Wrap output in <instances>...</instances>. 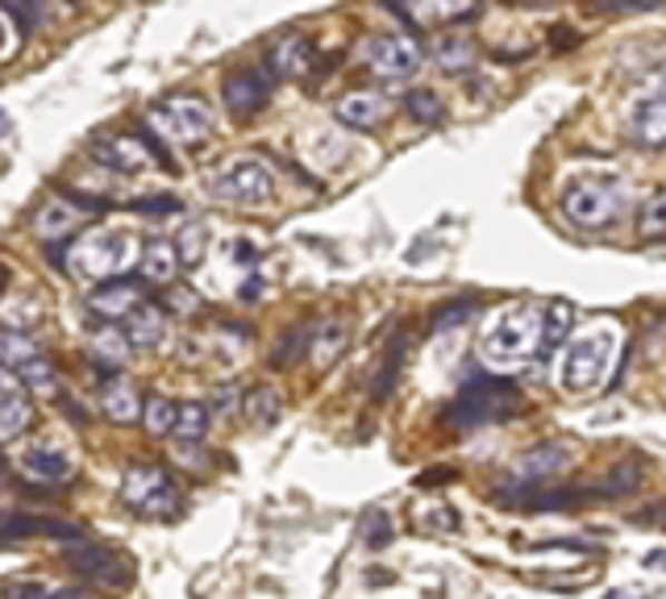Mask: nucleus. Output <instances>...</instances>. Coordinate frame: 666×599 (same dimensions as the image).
<instances>
[{"label":"nucleus","instance_id":"6e6d98bb","mask_svg":"<svg viewBox=\"0 0 666 599\" xmlns=\"http://www.w3.org/2000/svg\"><path fill=\"white\" fill-rule=\"evenodd\" d=\"M4 129H9V112L0 109V134H4Z\"/></svg>","mask_w":666,"mask_h":599},{"label":"nucleus","instance_id":"3c124183","mask_svg":"<svg viewBox=\"0 0 666 599\" xmlns=\"http://www.w3.org/2000/svg\"><path fill=\"white\" fill-rule=\"evenodd\" d=\"M425 524H429V529H454V524H459V517H454V508H438V512H433Z\"/></svg>","mask_w":666,"mask_h":599},{"label":"nucleus","instance_id":"8fccbe9b","mask_svg":"<svg viewBox=\"0 0 666 599\" xmlns=\"http://www.w3.org/2000/svg\"><path fill=\"white\" fill-rule=\"evenodd\" d=\"M26 392V383H21V375H17L13 366L0 363V400H9V395H21Z\"/></svg>","mask_w":666,"mask_h":599},{"label":"nucleus","instance_id":"864d4df0","mask_svg":"<svg viewBox=\"0 0 666 599\" xmlns=\"http://www.w3.org/2000/svg\"><path fill=\"white\" fill-rule=\"evenodd\" d=\"M445 479H454V471H433V474H421V488H429V483H445Z\"/></svg>","mask_w":666,"mask_h":599},{"label":"nucleus","instance_id":"f8f14e48","mask_svg":"<svg viewBox=\"0 0 666 599\" xmlns=\"http://www.w3.org/2000/svg\"><path fill=\"white\" fill-rule=\"evenodd\" d=\"M222 100L238 121H246V117H254V112H263L271 100V71H258V67H238V71H229L222 84Z\"/></svg>","mask_w":666,"mask_h":599},{"label":"nucleus","instance_id":"2eb2a0df","mask_svg":"<svg viewBox=\"0 0 666 599\" xmlns=\"http://www.w3.org/2000/svg\"><path fill=\"white\" fill-rule=\"evenodd\" d=\"M4 541H26V537H55V541H84V529L63 517H33V512H4L0 517Z\"/></svg>","mask_w":666,"mask_h":599},{"label":"nucleus","instance_id":"a19ab883","mask_svg":"<svg viewBox=\"0 0 666 599\" xmlns=\"http://www.w3.org/2000/svg\"><path fill=\"white\" fill-rule=\"evenodd\" d=\"M0 9L9 17H17L21 30H38L47 21V4L42 0H0Z\"/></svg>","mask_w":666,"mask_h":599},{"label":"nucleus","instance_id":"ddd939ff","mask_svg":"<svg viewBox=\"0 0 666 599\" xmlns=\"http://www.w3.org/2000/svg\"><path fill=\"white\" fill-rule=\"evenodd\" d=\"M96 163H105L109 171H121V175H134V171H146L150 167V146L143 143V134H96L92 143H88Z\"/></svg>","mask_w":666,"mask_h":599},{"label":"nucleus","instance_id":"cd10ccee","mask_svg":"<svg viewBox=\"0 0 666 599\" xmlns=\"http://www.w3.org/2000/svg\"><path fill=\"white\" fill-rule=\"evenodd\" d=\"M479 59V47L471 38H462V33H450L442 38L438 47H433V63L442 67L445 76H462V71H471Z\"/></svg>","mask_w":666,"mask_h":599},{"label":"nucleus","instance_id":"79ce46f5","mask_svg":"<svg viewBox=\"0 0 666 599\" xmlns=\"http://www.w3.org/2000/svg\"><path fill=\"white\" fill-rule=\"evenodd\" d=\"M308 333H313L308 325H301V330L287 333V342H280V350L271 354V366H275V371H284V366H292L296 359H301V354H308Z\"/></svg>","mask_w":666,"mask_h":599},{"label":"nucleus","instance_id":"dca6fc26","mask_svg":"<svg viewBox=\"0 0 666 599\" xmlns=\"http://www.w3.org/2000/svg\"><path fill=\"white\" fill-rule=\"evenodd\" d=\"M313 63H317V47L304 33H284L267 50V67L275 79H301L304 71H313Z\"/></svg>","mask_w":666,"mask_h":599},{"label":"nucleus","instance_id":"473e14b6","mask_svg":"<svg viewBox=\"0 0 666 599\" xmlns=\"http://www.w3.org/2000/svg\"><path fill=\"white\" fill-rule=\"evenodd\" d=\"M30 425H33V404L26 400V392L0 400V442H13Z\"/></svg>","mask_w":666,"mask_h":599},{"label":"nucleus","instance_id":"20e7f679","mask_svg":"<svg viewBox=\"0 0 666 599\" xmlns=\"http://www.w3.org/2000/svg\"><path fill=\"white\" fill-rule=\"evenodd\" d=\"M613 354H617V330L613 325H591L579 337H571L567 359H562V392L587 395L600 392L608 371H613Z\"/></svg>","mask_w":666,"mask_h":599},{"label":"nucleus","instance_id":"c03bdc74","mask_svg":"<svg viewBox=\"0 0 666 599\" xmlns=\"http://www.w3.org/2000/svg\"><path fill=\"white\" fill-rule=\"evenodd\" d=\"M134 213H146V217H167V213H179L184 200L179 196H143V200H134Z\"/></svg>","mask_w":666,"mask_h":599},{"label":"nucleus","instance_id":"c756f323","mask_svg":"<svg viewBox=\"0 0 666 599\" xmlns=\"http://www.w3.org/2000/svg\"><path fill=\"white\" fill-rule=\"evenodd\" d=\"M404 350H409V330H396V337L388 342V354H383L380 375H375V383H371V400H375V404H383V400L392 395V387H396L400 363H404Z\"/></svg>","mask_w":666,"mask_h":599},{"label":"nucleus","instance_id":"49530a36","mask_svg":"<svg viewBox=\"0 0 666 599\" xmlns=\"http://www.w3.org/2000/svg\"><path fill=\"white\" fill-rule=\"evenodd\" d=\"M242 400H246V392H242V387H234V383H225V387H217V392H213V412H217V416H229V412L242 409Z\"/></svg>","mask_w":666,"mask_h":599},{"label":"nucleus","instance_id":"9b49d317","mask_svg":"<svg viewBox=\"0 0 666 599\" xmlns=\"http://www.w3.org/2000/svg\"><path fill=\"white\" fill-rule=\"evenodd\" d=\"M629 129H634L637 146H650V150L666 146V71H658L650 88L629 105Z\"/></svg>","mask_w":666,"mask_h":599},{"label":"nucleus","instance_id":"5fc2aeb1","mask_svg":"<svg viewBox=\"0 0 666 599\" xmlns=\"http://www.w3.org/2000/svg\"><path fill=\"white\" fill-rule=\"evenodd\" d=\"M4 287H9V267L0 263V292H4Z\"/></svg>","mask_w":666,"mask_h":599},{"label":"nucleus","instance_id":"58836bf2","mask_svg":"<svg viewBox=\"0 0 666 599\" xmlns=\"http://www.w3.org/2000/svg\"><path fill=\"white\" fill-rule=\"evenodd\" d=\"M637 234L646 237V242H658V237H666V188H658L646 200V208H641V222H637Z\"/></svg>","mask_w":666,"mask_h":599},{"label":"nucleus","instance_id":"13d9d810","mask_svg":"<svg viewBox=\"0 0 666 599\" xmlns=\"http://www.w3.org/2000/svg\"><path fill=\"white\" fill-rule=\"evenodd\" d=\"M4 33H9V26H4V17H0V47H4Z\"/></svg>","mask_w":666,"mask_h":599},{"label":"nucleus","instance_id":"6e6552de","mask_svg":"<svg viewBox=\"0 0 666 599\" xmlns=\"http://www.w3.org/2000/svg\"><path fill=\"white\" fill-rule=\"evenodd\" d=\"M146 121H150V129L159 134L163 143H179V146H200L208 134H213V109H208V100H200V96H192V92L159 100Z\"/></svg>","mask_w":666,"mask_h":599},{"label":"nucleus","instance_id":"052dcab7","mask_svg":"<svg viewBox=\"0 0 666 599\" xmlns=\"http://www.w3.org/2000/svg\"><path fill=\"white\" fill-rule=\"evenodd\" d=\"M67 4H76V0H67Z\"/></svg>","mask_w":666,"mask_h":599},{"label":"nucleus","instance_id":"f3484780","mask_svg":"<svg viewBox=\"0 0 666 599\" xmlns=\"http://www.w3.org/2000/svg\"><path fill=\"white\" fill-rule=\"evenodd\" d=\"M346 346H350V316H325L308 333V354L304 359L317 366V371H325V366H333L342 359Z\"/></svg>","mask_w":666,"mask_h":599},{"label":"nucleus","instance_id":"2f4dec72","mask_svg":"<svg viewBox=\"0 0 666 599\" xmlns=\"http://www.w3.org/2000/svg\"><path fill=\"white\" fill-rule=\"evenodd\" d=\"M242 412H246V421L258 429H267L280 421V412H284V400H280V392L275 387H251L246 392V400H242Z\"/></svg>","mask_w":666,"mask_h":599},{"label":"nucleus","instance_id":"bf43d9fd","mask_svg":"<svg viewBox=\"0 0 666 599\" xmlns=\"http://www.w3.org/2000/svg\"><path fill=\"white\" fill-rule=\"evenodd\" d=\"M0 474H4V458H0Z\"/></svg>","mask_w":666,"mask_h":599},{"label":"nucleus","instance_id":"a18cd8bd","mask_svg":"<svg viewBox=\"0 0 666 599\" xmlns=\"http://www.w3.org/2000/svg\"><path fill=\"white\" fill-rule=\"evenodd\" d=\"M654 4H663V0H591V13H641Z\"/></svg>","mask_w":666,"mask_h":599},{"label":"nucleus","instance_id":"b1692460","mask_svg":"<svg viewBox=\"0 0 666 599\" xmlns=\"http://www.w3.org/2000/svg\"><path fill=\"white\" fill-rule=\"evenodd\" d=\"M126 333L134 350H155L163 342V333H167V308L159 304H138L134 313L126 316Z\"/></svg>","mask_w":666,"mask_h":599},{"label":"nucleus","instance_id":"423d86ee","mask_svg":"<svg viewBox=\"0 0 666 599\" xmlns=\"http://www.w3.org/2000/svg\"><path fill=\"white\" fill-rule=\"evenodd\" d=\"M121 500H126L129 512H138L146 521H172L184 508V495L159 462H134L121 474Z\"/></svg>","mask_w":666,"mask_h":599},{"label":"nucleus","instance_id":"4468645a","mask_svg":"<svg viewBox=\"0 0 666 599\" xmlns=\"http://www.w3.org/2000/svg\"><path fill=\"white\" fill-rule=\"evenodd\" d=\"M571 462V450L562 442H541L533 445L529 454H521L517 462H512V483H517V491H529V488H541L550 474H558L562 467Z\"/></svg>","mask_w":666,"mask_h":599},{"label":"nucleus","instance_id":"9d476101","mask_svg":"<svg viewBox=\"0 0 666 599\" xmlns=\"http://www.w3.org/2000/svg\"><path fill=\"white\" fill-rule=\"evenodd\" d=\"M67 562L76 567V575H84V579L96 587H129V579H134L129 558H121V553L109 550V546H92L88 537H84V541H71Z\"/></svg>","mask_w":666,"mask_h":599},{"label":"nucleus","instance_id":"de8ad7c7","mask_svg":"<svg viewBox=\"0 0 666 599\" xmlns=\"http://www.w3.org/2000/svg\"><path fill=\"white\" fill-rule=\"evenodd\" d=\"M4 599H47L50 587L38 583V579H21V583H4V591H0Z\"/></svg>","mask_w":666,"mask_h":599},{"label":"nucleus","instance_id":"a878e982","mask_svg":"<svg viewBox=\"0 0 666 599\" xmlns=\"http://www.w3.org/2000/svg\"><path fill=\"white\" fill-rule=\"evenodd\" d=\"M479 13V0H417L413 21L417 26H445V21H467Z\"/></svg>","mask_w":666,"mask_h":599},{"label":"nucleus","instance_id":"c85d7f7f","mask_svg":"<svg viewBox=\"0 0 666 599\" xmlns=\"http://www.w3.org/2000/svg\"><path fill=\"white\" fill-rule=\"evenodd\" d=\"M38 354H42V346H38V337H33V333L17 330V325H0V363L21 371V366L33 363Z\"/></svg>","mask_w":666,"mask_h":599},{"label":"nucleus","instance_id":"4be33fe9","mask_svg":"<svg viewBox=\"0 0 666 599\" xmlns=\"http://www.w3.org/2000/svg\"><path fill=\"white\" fill-rule=\"evenodd\" d=\"M84 208L71 200V196H55L42 205V213L33 217V229L47 237V242H67V234H76V225H80Z\"/></svg>","mask_w":666,"mask_h":599},{"label":"nucleus","instance_id":"e433bc0d","mask_svg":"<svg viewBox=\"0 0 666 599\" xmlns=\"http://www.w3.org/2000/svg\"><path fill=\"white\" fill-rule=\"evenodd\" d=\"M175 251H179V258H184V271L200 267V258H205V251H208V229L200 222L184 225L179 237H175Z\"/></svg>","mask_w":666,"mask_h":599},{"label":"nucleus","instance_id":"aec40b11","mask_svg":"<svg viewBox=\"0 0 666 599\" xmlns=\"http://www.w3.org/2000/svg\"><path fill=\"white\" fill-rule=\"evenodd\" d=\"M333 117H337L342 126L366 134V129L383 126V117H388V100H383L380 92H346L337 105H333Z\"/></svg>","mask_w":666,"mask_h":599},{"label":"nucleus","instance_id":"4d7b16f0","mask_svg":"<svg viewBox=\"0 0 666 599\" xmlns=\"http://www.w3.org/2000/svg\"><path fill=\"white\" fill-rule=\"evenodd\" d=\"M508 4H546V0H508Z\"/></svg>","mask_w":666,"mask_h":599},{"label":"nucleus","instance_id":"603ef678","mask_svg":"<svg viewBox=\"0 0 666 599\" xmlns=\"http://www.w3.org/2000/svg\"><path fill=\"white\" fill-rule=\"evenodd\" d=\"M558 38H555V47L558 50H571V47H579V33H575V30H567V26H558Z\"/></svg>","mask_w":666,"mask_h":599},{"label":"nucleus","instance_id":"7ed1b4c3","mask_svg":"<svg viewBox=\"0 0 666 599\" xmlns=\"http://www.w3.org/2000/svg\"><path fill=\"white\" fill-rule=\"evenodd\" d=\"M138 258H143V246L126 229H92V234L71 237V246H67V267L96 284L121 279Z\"/></svg>","mask_w":666,"mask_h":599},{"label":"nucleus","instance_id":"6ab92c4d","mask_svg":"<svg viewBox=\"0 0 666 599\" xmlns=\"http://www.w3.org/2000/svg\"><path fill=\"white\" fill-rule=\"evenodd\" d=\"M179 271H184V258H179V251H175V242H167V237H150V242L143 246V258H138V275L155 287H172Z\"/></svg>","mask_w":666,"mask_h":599},{"label":"nucleus","instance_id":"f257e3e1","mask_svg":"<svg viewBox=\"0 0 666 599\" xmlns=\"http://www.w3.org/2000/svg\"><path fill=\"white\" fill-rule=\"evenodd\" d=\"M541 321H546V308L538 304L505 308L488 325V333H479V363L492 366L496 375L529 366L541 350Z\"/></svg>","mask_w":666,"mask_h":599},{"label":"nucleus","instance_id":"7c9ffc66","mask_svg":"<svg viewBox=\"0 0 666 599\" xmlns=\"http://www.w3.org/2000/svg\"><path fill=\"white\" fill-rule=\"evenodd\" d=\"M208 416H213V409H208V404H200V400H184V404H179V416H175V433H172V438H179L184 445L205 442Z\"/></svg>","mask_w":666,"mask_h":599},{"label":"nucleus","instance_id":"a211bd4d","mask_svg":"<svg viewBox=\"0 0 666 599\" xmlns=\"http://www.w3.org/2000/svg\"><path fill=\"white\" fill-rule=\"evenodd\" d=\"M143 304V287L134 284V279H105V284L96 287L92 296H88V308L96 316H105V321H126L134 308Z\"/></svg>","mask_w":666,"mask_h":599},{"label":"nucleus","instance_id":"5701e85b","mask_svg":"<svg viewBox=\"0 0 666 599\" xmlns=\"http://www.w3.org/2000/svg\"><path fill=\"white\" fill-rule=\"evenodd\" d=\"M100 409H105V416L117 421V425H134V421H143L146 400L138 395L134 383L112 379V383H105V392H100Z\"/></svg>","mask_w":666,"mask_h":599},{"label":"nucleus","instance_id":"393cba45","mask_svg":"<svg viewBox=\"0 0 666 599\" xmlns=\"http://www.w3.org/2000/svg\"><path fill=\"white\" fill-rule=\"evenodd\" d=\"M129 350H134V342H129V333L117 330V325H100V330L92 333V342H88L92 363L117 366V371L129 363Z\"/></svg>","mask_w":666,"mask_h":599},{"label":"nucleus","instance_id":"39448f33","mask_svg":"<svg viewBox=\"0 0 666 599\" xmlns=\"http://www.w3.org/2000/svg\"><path fill=\"white\" fill-rule=\"evenodd\" d=\"M517 412H521V392H517L508 379L483 375L462 387L459 400L445 412V425L471 433V429L479 425H500V421L517 416Z\"/></svg>","mask_w":666,"mask_h":599},{"label":"nucleus","instance_id":"f704fd0d","mask_svg":"<svg viewBox=\"0 0 666 599\" xmlns=\"http://www.w3.org/2000/svg\"><path fill=\"white\" fill-rule=\"evenodd\" d=\"M175 416H179V404H175V400H167V395H146L143 425L150 429V438H172Z\"/></svg>","mask_w":666,"mask_h":599},{"label":"nucleus","instance_id":"4c0bfd02","mask_svg":"<svg viewBox=\"0 0 666 599\" xmlns=\"http://www.w3.org/2000/svg\"><path fill=\"white\" fill-rule=\"evenodd\" d=\"M404 109L413 117L417 126H438L445 117V105L438 100V92H429V88H417V92L404 96Z\"/></svg>","mask_w":666,"mask_h":599},{"label":"nucleus","instance_id":"72a5a7b5","mask_svg":"<svg viewBox=\"0 0 666 599\" xmlns=\"http://www.w3.org/2000/svg\"><path fill=\"white\" fill-rule=\"evenodd\" d=\"M637 483H641V467H637V462H620V467H613V471L604 474L600 483H591V488H596V500H617V495L637 491Z\"/></svg>","mask_w":666,"mask_h":599},{"label":"nucleus","instance_id":"bb28decb","mask_svg":"<svg viewBox=\"0 0 666 599\" xmlns=\"http://www.w3.org/2000/svg\"><path fill=\"white\" fill-rule=\"evenodd\" d=\"M26 471H30V479H38V483H71V479H76L71 458H63L59 450H47V445H33L30 454H26Z\"/></svg>","mask_w":666,"mask_h":599},{"label":"nucleus","instance_id":"c9c22d12","mask_svg":"<svg viewBox=\"0 0 666 599\" xmlns=\"http://www.w3.org/2000/svg\"><path fill=\"white\" fill-rule=\"evenodd\" d=\"M17 375H21V383H26L33 395H55V392H59V371H55V363H50L47 354H38V359L21 366Z\"/></svg>","mask_w":666,"mask_h":599},{"label":"nucleus","instance_id":"1a4fd4ad","mask_svg":"<svg viewBox=\"0 0 666 599\" xmlns=\"http://www.w3.org/2000/svg\"><path fill=\"white\" fill-rule=\"evenodd\" d=\"M363 67L380 79H409L421 67V47L409 33H371L363 42Z\"/></svg>","mask_w":666,"mask_h":599},{"label":"nucleus","instance_id":"09e8293b","mask_svg":"<svg viewBox=\"0 0 666 599\" xmlns=\"http://www.w3.org/2000/svg\"><path fill=\"white\" fill-rule=\"evenodd\" d=\"M163 308H172V313H200V296L188 292V287H172V296L163 300Z\"/></svg>","mask_w":666,"mask_h":599},{"label":"nucleus","instance_id":"37998d69","mask_svg":"<svg viewBox=\"0 0 666 599\" xmlns=\"http://www.w3.org/2000/svg\"><path fill=\"white\" fill-rule=\"evenodd\" d=\"M359 533H363V541L371 546V550H383L388 541H392V521H388V512L383 508H371L363 517V524H359Z\"/></svg>","mask_w":666,"mask_h":599},{"label":"nucleus","instance_id":"ea45409f","mask_svg":"<svg viewBox=\"0 0 666 599\" xmlns=\"http://www.w3.org/2000/svg\"><path fill=\"white\" fill-rule=\"evenodd\" d=\"M476 313H479V300H450V304H442L438 313L429 316V333H445V325L454 330V325L471 321Z\"/></svg>","mask_w":666,"mask_h":599},{"label":"nucleus","instance_id":"f03ea898","mask_svg":"<svg viewBox=\"0 0 666 599\" xmlns=\"http://www.w3.org/2000/svg\"><path fill=\"white\" fill-rule=\"evenodd\" d=\"M558 208L575 229H608V225H617L625 217L629 192L613 175H579L562 188Z\"/></svg>","mask_w":666,"mask_h":599},{"label":"nucleus","instance_id":"0eeeda50","mask_svg":"<svg viewBox=\"0 0 666 599\" xmlns=\"http://www.w3.org/2000/svg\"><path fill=\"white\" fill-rule=\"evenodd\" d=\"M208 192L225 200V205H242V208H254V205H267L271 196H275V175L263 158H229L222 163L213 179H208Z\"/></svg>","mask_w":666,"mask_h":599},{"label":"nucleus","instance_id":"412c9836","mask_svg":"<svg viewBox=\"0 0 666 599\" xmlns=\"http://www.w3.org/2000/svg\"><path fill=\"white\" fill-rule=\"evenodd\" d=\"M571 330H575V304L571 300H550V304H546V321H541L538 363H550L558 350L571 342Z\"/></svg>","mask_w":666,"mask_h":599}]
</instances>
